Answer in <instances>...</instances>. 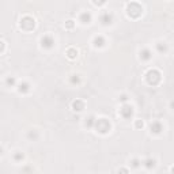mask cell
<instances>
[{
	"instance_id": "1",
	"label": "cell",
	"mask_w": 174,
	"mask_h": 174,
	"mask_svg": "<svg viewBox=\"0 0 174 174\" xmlns=\"http://www.w3.org/2000/svg\"><path fill=\"white\" fill-rule=\"evenodd\" d=\"M125 11H127V15L132 19H137L143 15V7H141V4H139L137 2L128 3Z\"/></svg>"
},
{
	"instance_id": "2",
	"label": "cell",
	"mask_w": 174,
	"mask_h": 174,
	"mask_svg": "<svg viewBox=\"0 0 174 174\" xmlns=\"http://www.w3.org/2000/svg\"><path fill=\"white\" fill-rule=\"evenodd\" d=\"M146 82L150 86H158V84L162 82V73L158 69H155V68L148 69L146 73Z\"/></svg>"
},
{
	"instance_id": "3",
	"label": "cell",
	"mask_w": 174,
	"mask_h": 174,
	"mask_svg": "<svg viewBox=\"0 0 174 174\" xmlns=\"http://www.w3.org/2000/svg\"><path fill=\"white\" fill-rule=\"evenodd\" d=\"M94 129L97 130L98 133H101V135H106V133L110 132L111 124H110V121H109L108 118H105V117H102V118H97Z\"/></svg>"
},
{
	"instance_id": "4",
	"label": "cell",
	"mask_w": 174,
	"mask_h": 174,
	"mask_svg": "<svg viewBox=\"0 0 174 174\" xmlns=\"http://www.w3.org/2000/svg\"><path fill=\"white\" fill-rule=\"evenodd\" d=\"M19 27L23 31H31V30L35 29V19L30 15L22 16L21 21H19Z\"/></svg>"
},
{
	"instance_id": "5",
	"label": "cell",
	"mask_w": 174,
	"mask_h": 174,
	"mask_svg": "<svg viewBox=\"0 0 174 174\" xmlns=\"http://www.w3.org/2000/svg\"><path fill=\"white\" fill-rule=\"evenodd\" d=\"M41 46H42L44 49H52V48H54V44H56V41H54V38H53V35H50V34H45V35H42L41 37Z\"/></svg>"
},
{
	"instance_id": "6",
	"label": "cell",
	"mask_w": 174,
	"mask_h": 174,
	"mask_svg": "<svg viewBox=\"0 0 174 174\" xmlns=\"http://www.w3.org/2000/svg\"><path fill=\"white\" fill-rule=\"evenodd\" d=\"M120 116L125 120H129L133 117V108L129 103H122V106L120 108Z\"/></svg>"
},
{
	"instance_id": "7",
	"label": "cell",
	"mask_w": 174,
	"mask_h": 174,
	"mask_svg": "<svg viewBox=\"0 0 174 174\" xmlns=\"http://www.w3.org/2000/svg\"><path fill=\"white\" fill-rule=\"evenodd\" d=\"M113 19H114L113 14L109 12V11H103V12L99 15V22L102 26H109V24H111L113 23Z\"/></svg>"
},
{
	"instance_id": "8",
	"label": "cell",
	"mask_w": 174,
	"mask_h": 174,
	"mask_svg": "<svg viewBox=\"0 0 174 174\" xmlns=\"http://www.w3.org/2000/svg\"><path fill=\"white\" fill-rule=\"evenodd\" d=\"M150 130H151V133H154V135H159V133H162L163 130V125L160 121H152L151 124H150Z\"/></svg>"
},
{
	"instance_id": "9",
	"label": "cell",
	"mask_w": 174,
	"mask_h": 174,
	"mask_svg": "<svg viewBox=\"0 0 174 174\" xmlns=\"http://www.w3.org/2000/svg\"><path fill=\"white\" fill-rule=\"evenodd\" d=\"M106 45V40L103 35H95L92 38V46L94 48H103Z\"/></svg>"
},
{
	"instance_id": "10",
	"label": "cell",
	"mask_w": 174,
	"mask_h": 174,
	"mask_svg": "<svg viewBox=\"0 0 174 174\" xmlns=\"http://www.w3.org/2000/svg\"><path fill=\"white\" fill-rule=\"evenodd\" d=\"M139 57H140L141 61H148V60L152 59V52L148 48H144V49H141V50H140Z\"/></svg>"
},
{
	"instance_id": "11",
	"label": "cell",
	"mask_w": 174,
	"mask_h": 174,
	"mask_svg": "<svg viewBox=\"0 0 174 174\" xmlns=\"http://www.w3.org/2000/svg\"><path fill=\"white\" fill-rule=\"evenodd\" d=\"M91 19H92V16H91V14H90L89 11H83V12L79 15V22H82L83 24L91 23Z\"/></svg>"
},
{
	"instance_id": "12",
	"label": "cell",
	"mask_w": 174,
	"mask_h": 174,
	"mask_svg": "<svg viewBox=\"0 0 174 174\" xmlns=\"http://www.w3.org/2000/svg\"><path fill=\"white\" fill-rule=\"evenodd\" d=\"M30 90H31V86L29 82H21L18 84V91L21 94H27V92H30Z\"/></svg>"
},
{
	"instance_id": "13",
	"label": "cell",
	"mask_w": 174,
	"mask_h": 174,
	"mask_svg": "<svg viewBox=\"0 0 174 174\" xmlns=\"http://www.w3.org/2000/svg\"><path fill=\"white\" fill-rule=\"evenodd\" d=\"M71 106H72V110H73V111H78V113H79V111L83 110L86 105H84V101H82V99H75Z\"/></svg>"
},
{
	"instance_id": "14",
	"label": "cell",
	"mask_w": 174,
	"mask_h": 174,
	"mask_svg": "<svg viewBox=\"0 0 174 174\" xmlns=\"http://www.w3.org/2000/svg\"><path fill=\"white\" fill-rule=\"evenodd\" d=\"M141 165L146 169H148V170H152V169L156 166V160H155L154 158H146V159L141 162Z\"/></svg>"
},
{
	"instance_id": "15",
	"label": "cell",
	"mask_w": 174,
	"mask_h": 174,
	"mask_svg": "<svg viewBox=\"0 0 174 174\" xmlns=\"http://www.w3.org/2000/svg\"><path fill=\"white\" fill-rule=\"evenodd\" d=\"M155 49H156L158 53L165 54L166 52L169 50V46H167V44H166V42H162V41H159V42L155 44Z\"/></svg>"
},
{
	"instance_id": "16",
	"label": "cell",
	"mask_w": 174,
	"mask_h": 174,
	"mask_svg": "<svg viewBox=\"0 0 174 174\" xmlns=\"http://www.w3.org/2000/svg\"><path fill=\"white\" fill-rule=\"evenodd\" d=\"M65 54H67L68 59L73 60V59H76V57H78V50H76L75 48H68L67 50H65Z\"/></svg>"
},
{
	"instance_id": "17",
	"label": "cell",
	"mask_w": 174,
	"mask_h": 174,
	"mask_svg": "<svg viewBox=\"0 0 174 174\" xmlns=\"http://www.w3.org/2000/svg\"><path fill=\"white\" fill-rule=\"evenodd\" d=\"M95 121H97V118H95L94 116H89L86 118V121H84V125H86V128H94Z\"/></svg>"
},
{
	"instance_id": "18",
	"label": "cell",
	"mask_w": 174,
	"mask_h": 174,
	"mask_svg": "<svg viewBox=\"0 0 174 174\" xmlns=\"http://www.w3.org/2000/svg\"><path fill=\"white\" fill-rule=\"evenodd\" d=\"M141 165V160H139L137 158H133L132 160L129 162V166H130V169H137L139 166Z\"/></svg>"
},
{
	"instance_id": "19",
	"label": "cell",
	"mask_w": 174,
	"mask_h": 174,
	"mask_svg": "<svg viewBox=\"0 0 174 174\" xmlns=\"http://www.w3.org/2000/svg\"><path fill=\"white\" fill-rule=\"evenodd\" d=\"M5 84H7L8 87H14L16 84V79L14 78V76H8V78L5 79Z\"/></svg>"
},
{
	"instance_id": "20",
	"label": "cell",
	"mask_w": 174,
	"mask_h": 174,
	"mask_svg": "<svg viewBox=\"0 0 174 174\" xmlns=\"http://www.w3.org/2000/svg\"><path fill=\"white\" fill-rule=\"evenodd\" d=\"M12 158L15 162H22V160L24 159V155H23V152H15Z\"/></svg>"
},
{
	"instance_id": "21",
	"label": "cell",
	"mask_w": 174,
	"mask_h": 174,
	"mask_svg": "<svg viewBox=\"0 0 174 174\" xmlns=\"http://www.w3.org/2000/svg\"><path fill=\"white\" fill-rule=\"evenodd\" d=\"M69 83L71 84H79V83H80V76H79V75H72L69 78Z\"/></svg>"
},
{
	"instance_id": "22",
	"label": "cell",
	"mask_w": 174,
	"mask_h": 174,
	"mask_svg": "<svg viewBox=\"0 0 174 174\" xmlns=\"http://www.w3.org/2000/svg\"><path fill=\"white\" fill-rule=\"evenodd\" d=\"M27 137H29L30 140H37V139H38V132H37V130H30V132L27 133Z\"/></svg>"
},
{
	"instance_id": "23",
	"label": "cell",
	"mask_w": 174,
	"mask_h": 174,
	"mask_svg": "<svg viewBox=\"0 0 174 174\" xmlns=\"http://www.w3.org/2000/svg\"><path fill=\"white\" fill-rule=\"evenodd\" d=\"M73 27H75V21H72V19H68V21L65 22V29L72 30Z\"/></svg>"
},
{
	"instance_id": "24",
	"label": "cell",
	"mask_w": 174,
	"mask_h": 174,
	"mask_svg": "<svg viewBox=\"0 0 174 174\" xmlns=\"http://www.w3.org/2000/svg\"><path fill=\"white\" fill-rule=\"evenodd\" d=\"M22 173L23 174H33V169L30 166H26V167L22 169Z\"/></svg>"
},
{
	"instance_id": "25",
	"label": "cell",
	"mask_w": 174,
	"mask_h": 174,
	"mask_svg": "<svg viewBox=\"0 0 174 174\" xmlns=\"http://www.w3.org/2000/svg\"><path fill=\"white\" fill-rule=\"evenodd\" d=\"M144 127V122L141 121V120H136L135 121V128H137V129H140V128Z\"/></svg>"
},
{
	"instance_id": "26",
	"label": "cell",
	"mask_w": 174,
	"mask_h": 174,
	"mask_svg": "<svg viewBox=\"0 0 174 174\" xmlns=\"http://www.w3.org/2000/svg\"><path fill=\"white\" fill-rule=\"evenodd\" d=\"M117 174H129V170H128L127 167H120Z\"/></svg>"
},
{
	"instance_id": "27",
	"label": "cell",
	"mask_w": 174,
	"mask_h": 174,
	"mask_svg": "<svg viewBox=\"0 0 174 174\" xmlns=\"http://www.w3.org/2000/svg\"><path fill=\"white\" fill-rule=\"evenodd\" d=\"M129 99L128 98V95L127 94H122V95H120V102H122V103H127V101Z\"/></svg>"
},
{
	"instance_id": "28",
	"label": "cell",
	"mask_w": 174,
	"mask_h": 174,
	"mask_svg": "<svg viewBox=\"0 0 174 174\" xmlns=\"http://www.w3.org/2000/svg\"><path fill=\"white\" fill-rule=\"evenodd\" d=\"M106 2H92V4H95V5H102V4H105Z\"/></svg>"
},
{
	"instance_id": "29",
	"label": "cell",
	"mask_w": 174,
	"mask_h": 174,
	"mask_svg": "<svg viewBox=\"0 0 174 174\" xmlns=\"http://www.w3.org/2000/svg\"><path fill=\"white\" fill-rule=\"evenodd\" d=\"M0 44H2V53H3V52H4V41H2V42H0Z\"/></svg>"
},
{
	"instance_id": "30",
	"label": "cell",
	"mask_w": 174,
	"mask_h": 174,
	"mask_svg": "<svg viewBox=\"0 0 174 174\" xmlns=\"http://www.w3.org/2000/svg\"><path fill=\"white\" fill-rule=\"evenodd\" d=\"M170 108L174 110V101H171V102H170Z\"/></svg>"
},
{
	"instance_id": "31",
	"label": "cell",
	"mask_w": 174,
	"mask_h": 174,
	"mask_svg": "<svg viewBox=\"0 0 174 174\" xmlns=\"http://www.w3.org/2000/svg\"><path fill=\"white\" fill-rule=\"evenodd\" d=\"M170 173H171V174H174V166H173V167L170 169Z\"/></svg>"
}]
</instances>
